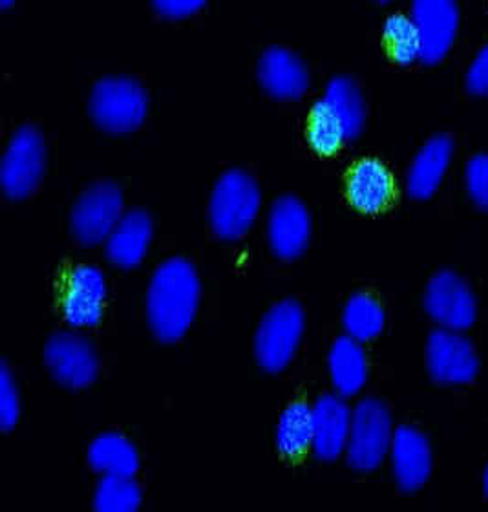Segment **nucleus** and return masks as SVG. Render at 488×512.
<instances>
[{
  "instance_id": "obj_2",
  "label": "nucleus",
  "mask_w": 488,
  "mask_h": 512,
  "mask_svg": "<svg viewBox=\"0 0 488 512\" xmlns=\"http://www.w3.org/2000/svg\"><path fill=\"white\" fill-rule=\"evenodd\" d=\"M262 209V192L245 171H229L214 185L209 220L214 235L223 242L242 240L256 224Z\"/></svg>"
},
{
  "instance_id": "obj_18",
  "label": "nucleus",
  "mask_w": 488,
  "mask_h": 512,
  "mask_svg": "<svg viewBox=\"0 0 488 512\" xmlns=\"http://www.w3.org/2000/svg\"><path fill=\"white\" fill-rule=\"evenodd\" d=\"M454 156V143L446 136H437L426 141L417 152L406 176V191L414 200H428L439 191L450 169Z\"/></svg>"
},
{
  "instance_id": "obj_16",
  "label": "nucleus",
  "mask_w": 488,
  "mask_h": 512,
  "mask_svg": "<svg viewBox=\"0 0 488 512\" xmlns=\"http://www.w3.org/2000/svg\"><path fill=\"white\" fill-rule=\"evenodd\" d=\"M258 79L267 94L291 101L308 92L309 74L304 61L284 48H271L258 63Z\"/></svg>"
},
{
  "instance_id": "obj_7",
  "label": "nucleus",
  "mask_w": 488,
  "mask_h": 512,
  "mask_svg": "<svg viewBox=\"0 0 488 512\" xmlns=\"http://www.w3.org/2000/svg\"><path fill=\"white\" fill-rule=\"evenodd\" d=\"M46 147L43 136L33 127L15 132L0 165V185L11 200H24L43 180Z\"/></svg>"
},
{
  "instance_id": "obj_15",
  "label": "nucleus",
  "mask_w": 488,
  "mask_h": 512,
  "mask_svg": "<svg viewBox=\"0 0 488 512\" xmlns=\"http://www.w3.org/2000/svg\"><path fill=\"white\" fill-rule=\"evenodd\" d=\"M393 480L403 492L421 491L432 476V448L425 434L415 428H397L390 448Z\"/></svg>"
},
{
  "instance_id": "obj_12",
  "label": "nucleus",
  "mask_w": 488,
  "mask_h": 512,
  "mask_svg": "<svg viewBox=\"0 0 488 512\" xmlns=\"http://www.w3.org/2000/svg\"><path fill=\"white\" fill-rule=\"evenodd\" d=\"M311 214L295 196L278 198L267 214V242L280 260H297L311 242Z\"/></svg>"
},
{
  "instance_id": "obj_31",
  "label": "nucleus",
  "mask_w": 488,
  "mask_h": 512,
  "mask_svg": "<svg viewBox=\"0 0 488 512\" xmlns=\"http://www.w3.org/2000/svg\"><path fill=\"white\" fill-rule=\"evenodd\" d=\"M467 88L474 96L488 97V44L479 50L468 68Z\"/></svg>"
},
{
  "instance_id": "obj_8",
  "label": "nucleus",
  "mask_w": 488,
  "mask_h": 512,
  "mask_svg": "<svg viewBox=\"0 0 488 512\" xmlns=\"http://www.w3.org/2000/svg\"><path fill=\"white\" fill-rule=\"evenodd\" d=\"M425 310L437 328L465 333L476 322L478 302L463 278L441 271L426 286Z\"/></svg>"
},
{
  "instance_id": "obj_17",
  "label": "nucleus",
  "mask_w": 488,
  "mask_h": 512,
  "mask_svg": "<svg viewBox=\"0 0 488 512\" xmlns=\"http://www.w3.org/2000/svg\"><path fill=\"white\" fill-rule=\"evenodd\" d=\"M152 238L154 224L149 214L128 211L103 244L108 262L119 269H136L149 255Z\"/></svg>"
},
{
  "instance_id": "obj_28",
  "label": "nucleus",
  "mask_w": 488,
  "mask_h": 512,
  "mask_svg": "<svg viewBox=\"0 0 488 512\" xmlns=\"http://www.w3.org/2000/svg\"><path fill=\"white\" fill-rule=\"evenodd\" d=\"M21 416V397L15 379L8 366L4 364L0 370V427L6 432L19 423Z\"/></svg>"
},
{
  "instance_id": "obj_6",
  "label": "nucleus",
  "mask_w": 488,
  "mask_h": 512,
  "mask_svg": "<svg viewBox=\"0 0 488 512\" xmlns=\"http://www.w3.org/2000/svg\"><path fill=\"white\" fill-rule=\"evenodd\" d=\"M123 192L116 183L99 182L88 187L72 211V233L83 246H101L125 216Z\"/></svg>"
},
{
  "instance_id": "obj_25",
  "label": "nucleus",
  "mask_w": 488,
  "mask_h": 512,
  "mask_svg": "<svg viewBox=\"0 0 488 512\" xmlns=\"http://www.w3.org/2000/svg\"><path fill=\"white\" fill-rule=\"evenodd\" d=\"M384 41L395 63L414 64L421 61V39L410 15L395 13L384 22Z\"/></svg>"
},
{
  "instance_id": "obj_29",
  "label": "nucleus",
  "mask_w": 488,
  "mask_h": 512,
  "mask_svg": "<svg viewBox=\"0 0 488 512\" xmlns=\"http://www.w3.org/2000/svg\"><path fill=\"white\" fill-rule=\"evenodd\" d=\"M465 185L474 205L488 213V154H479L468 161Z\"/></svg>"
},
{
  "instance_id": "obj_20",
  "label": "nucleus",
  "mask_w": 488,
  "mask_h": 512,
  "mask_svg": "<svg viewBox=\"0 0 488 512\" xmlns=\"http://www.w3.org/2000/svg\"><path fill=\"white\" fill-rule=\"evenodd\" d=\"M393 180L390 171L377 160H362L351 169L348 198L361 213L377 214L392 200Z\"/></svg>"
},
{
  "instance_id": "obj_32",
  "label": "nucleus",
  "mask_w": 488,
  "mask_h": 512,
  "mask_svg": "<svg viewBox=\"0 0 488 512\" xmlns=\"http://www.w3.org/2000/svg\"><path fill=\"white\" fill-rule=\"evenodd\" d=\"M483 491H485V496H487L488 500V465L487 469H485V476H483Z\"/></svg>"
},
{
  "instance_id": "obj_23",
  "label": "nucleus",
  "mask_w": 488,
  "mask_h": 512,
  "mask_svg": "<svg viewBox=\"0 0 488 512\" xmlns=\"http://www.w3.org/2000/svg\"><path fill=\"white\" fill-rule=\"evenodd\" d=\"M276 448L286 458H300L313 448V406L297 403L287 408L276 427Z\"/></svg>"
},
{
  "instance_id": "obj_33",
  "label": "nucleus",
  "mask_w": 488,
  "mask_h": 512,
  "mask_svg": "<svg viewBox=\"0 0 488 512\" xmlns=\"http://www.w3.org/2000/svg\"><path fill=\"white\" fill-rule=\"evenodd\" d=\"M15 0H0V4H2V8H10L11 4H13Z\"/></svg>"
},
{
  "instance_id": "obj_9",
  "label": "nucleus",
  "mask_w": 488,
  "mask_h": 512,
  "mask_svg": "<svg viewBox=\"0 0 488 512\" xmlns=\"http://www.w3.org/2000/svg\"><path fill=\"white\" fill-rule=\"evenodd\" d=\"M426 370L441 386H465L478 377V353L461 331L439 328L426 342Z\"/></svg>"
},
{
  "instance_id": "obj_21",
  "label": "nucleus",
  "mask_w": 488,
  "mask_h": 512,
  "mask_svg": "<svg viewBox=\"0 0 488 512\" xmlns=\"http://www.w3.org/2000/svg\"><path fill=\"white\" fill-rule=\"evenodd\" d=\"M88 463L99 478H136L138 450L125 436L110 432L90 445Z\"/></svg>"
},
{
  "instance_id": "obj_13",
  "label": "nucleus",
  "mask_w": 488,
  "mask_h": 512,
  "mask_svg": "<svg viewBox=\"0 0 488 512\" xmlns=\"http://www.w3.org/2000/svg\"><path fill=\"white\" fill-rule=\"evenodd\" d=\"M107 278L101 269L81 266L68 278L63 295V317L75 331L99 324L107 302Z\"/></svg>"
},
{
  "instance_id": "obj_4",
  "label": "nucleus",
  "mask_w": 488,
  "mask_h": 512,
  "mask_svg": "<svg viewBox=\"0 0 488 512\" xmlns=\"http://www.w3.org/2000/svg\"><path fill=\"white\" fill-rule=\"evenodd\" d=\"M147 110V92L130 77H107L94 86L90 96V114L97 127L116 136L141 127Z\"/></svg>"
},
{
  "instance_id": "obj_1",
  "label": "nucleus",
  "mask_w": 488,
  "mask_h": 512,
  "mask_svg": "<svg viewBox=\"0 0 488 512\" xmlns=\"http://www.w3.org/2000/svg\"><path fill=\"white\" fill-rule=\"evenodd\" d=\"M202 286L196 269L185 258H169L150 278L147 319L154 337L178 342L191 330L198 315Z\"/></svg>"
},
{
  "instance_id": "obj_5",
  "label": "nucleus",
  "mask_w": 488,
  "mask_h": 512,
  "mask_svg": "<svg viewBox=\"0 0 488 512\" xmlns=\"http://www.w3.org/2000/svg\"><path fill=\"white\" fill-rule=\"evenodd\" d=\"M304 335V311L295 300L278 302L267 311L255 335V355L267 374H280L297 355Z\"/></svg>"
},
{
  "instance_id": "obj_27",
  "label": "nucleus",
  "mask_w": 488,
  "mask_h": 512,
  "mask_svg": "<svg viewBox=\"0 0 488 512\" xmlns=\"http://www.w3.org/2000/svg\"><path fill=\"white\" fill-rule=\"evenodd\" d=\"M308 139L313 149L317 150L319 154H326V156L335 154L348 141L339 119L333 116V112L322 101V97L311 110Z\"/></svg>"
},
{
  "instance_id": "obj_22",
  "label": "nucleus",
  "mask_w": 488,
  "mask_h": 512,
  "mask_svg": "<svg viewBox=\"0 0 488 512\" xmlns=\"http://www.w3.org/2000/svg\"><path fill=\"white\" fill-rule=\"evenodd\" d=\"M333 116L339 119L346 139L359 138L366 125V101L359 85L350 77H335L322 96Z\"/></svg>"
},
{
  "instance_id": "obj_34",
  "label": "nucleus",
  "mask_w": 488,
  "mask_h": 512,
  "mask_svg": "<svg viewBox=\"0 0 488 512\" xmlns=\"http://www.w3.org/2000/svg\"><path fill=\"white\" fill-rule=\"evenodd\" d=\"M377 2H382V4H386V2H392V0H377Z\"/></svg>"
},
{
  "instance_id": "obj_19",
  "label": "nucleus",
  "mask_w": 488,
  "mask_h": 512,
  "mask_svg": "<svg viewBox=\"0 0 488 512\" xmlns=\"http://www.w3.org/2000/svg\"><path fill=\"white\" fill-rule=\"evenodd\" d=\"M328 370L335 394L344 399L361 394L368 383V357L364 344L353 341L348 335L337 339L329 352Z\"/></svg>"
},
{
  "instance_id": "obj_14",
  "label": "nucleus",
  "mask_w": 488,
  "mask_h": 512,
  "mask_svg": "<svg viewBox=\"0 0 488 512\" xmlns=\"http://www.w3.org/2000/svg\"><path fill=\"white\" fill-rule=\"evenodd\" d=\"M353 408L340 395H324L313 405V448L320 461H337L346 456L350 441Z\"/></svg>"
},
{
  "instance_id": "obj_11",
  "label": "nucleus",
  "mask_w": 488,
  "mask_h": 512,
  "mask_svg": "<svg viewBox=\"0 0 488 512\" xmlns=\"http://www.w3.org/2000/svg\"><path fill=\"white\" fill-rule=\"evenodd\" d=\"M410 19L421 39V63H441L452 50L459 30L456 0H412Z\"/></svg>"
},
{
  "instance_id": "obj_3",
  "label": "nucleus",
  "mask_w": 488,
  "mask_h": 512,
  "mask_svg": "<svg viewBox=\"0 0 488 512\" xmlns=\"http://www.w3.org/2000/svg\"><path fill=\"white\" fill-rule=\"evenodd\" d=\"M393 428L390 410L377 399H364L353 408L346 459L361 474L381 469L390 456Z\"/></svg>"
},
{
  "instance_id": "obj_26",
  "label": "nucleus",
  "mask_w": 488,
  "mask_h": 512,
  "mask_svg": "<svg viewBox=\"0 0 488 512\" xmlns=\"http://www.w3.org/2000/svg\"><path fill=\"white\" fill-rule=\"evenodd\" d=\"M143 494L134 478H101L94 492L97 512H138Z\"/></svg>"
},
{
  "instance_id": "obj_30",
  "label": "nucleus",
  "mask_w": 488,
  "mask_h": 512,
  "mask_svg": "<svg viewBox=\"0 0 488 512\" xmlns=\"http://www.w3.org/2000/svg\"><path fill=\"white\" fill-rule=\"evenodd\" d=\"M209 0H152L154 10L165 19L180 21L203 10Z\"/></svg>"
},
{
  "instance_id": "obj_24",
  "label": "nucleus",
  "mask_w": 488,
  "mask_h": 512,
  "mask_svg": "<svg viewBox=\"0 0 488 512\" xmlns=\"http://www.w3.org/2000/svg\"><path fill=\"white\" fill-rule=\"evenodd\" d=\"M342 326L350 339L366 344L381 337L386 315L377 300L366 293H359L348 300L342 313Z\"/></svg>"
},
{
  "instance_id": "obj_10",
  "label": "nucleus",
  "mask_w": 488,
  "mask_h": 512,
  "mask_svg": "<svg viewBox=\"0 0 488 512\" xmlns=\"http://www.w3.org/2000/svg\"><path fill=\"white\" fill-rule=\"evenodd\" d=\"M44 363L57 384L68 390H83L94 384L99 361L94 346L77 331L54 335L44 350Z\"/></svg>"
}]
</instances>
